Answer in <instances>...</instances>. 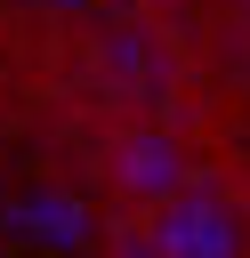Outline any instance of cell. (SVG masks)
<instances>
[{"mask_svg":"<svg viewBox=\"0 0 250 258\" xmlns=\"http://www.w3.org/2000/svg\"><path fill=\"white\" fill-rule=\"evenodd\" d=\"M0 258H97V202L0 137Z\"/></svg>","mask_w":250,"mask_h":258,"instance_id":"cell-1","label":"cell"}]
</instances>
